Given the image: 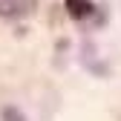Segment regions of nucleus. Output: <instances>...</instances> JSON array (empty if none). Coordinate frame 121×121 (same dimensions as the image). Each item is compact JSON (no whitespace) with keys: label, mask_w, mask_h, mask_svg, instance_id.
Here are the masks:
<instances>
[{"label":"nucleus","mask_w":121,"mask_h":121,"mask_svg":"<svg viewBox=\"0 0 121 121\" xmlns=\"http://www.w3.org/2000/svg\"><path fill=\"white\" fill-rule=\"evenodd\" d=\"M66 9H69V14L75 20H84V17L92 14V3L89 0H66Z\"/></svg>","instance_id":"f03ea898"},{"label":"nucleus","mask_w":121,"mask_h":121,"mask_svg":"<svg viewBox=\"0 0 121 121\" xmlns=\"http://www.w3.org/2000/svg\"><path fill=\"white\" fill-rule=\"evenodd\" d=\"M38 0H0V17L6 20H17V17H29L35 12Z\"/></svg>","instance_id":"f257e3e1"},{"label":"nucleus","mask_w":121,"mask_h":121,"mask_svg":"<svg viewBox=\"0 0 121 121\" xmlns=\"http://www.w3.org/2000/svg\"><path fill=\"white\" fill-rule=\"evenodd\" d=\"M0 121H26V115H23L17 107H3V112H0Z\"/></svg>","instance_id":"7ed1b4c3"}]
</instances>
